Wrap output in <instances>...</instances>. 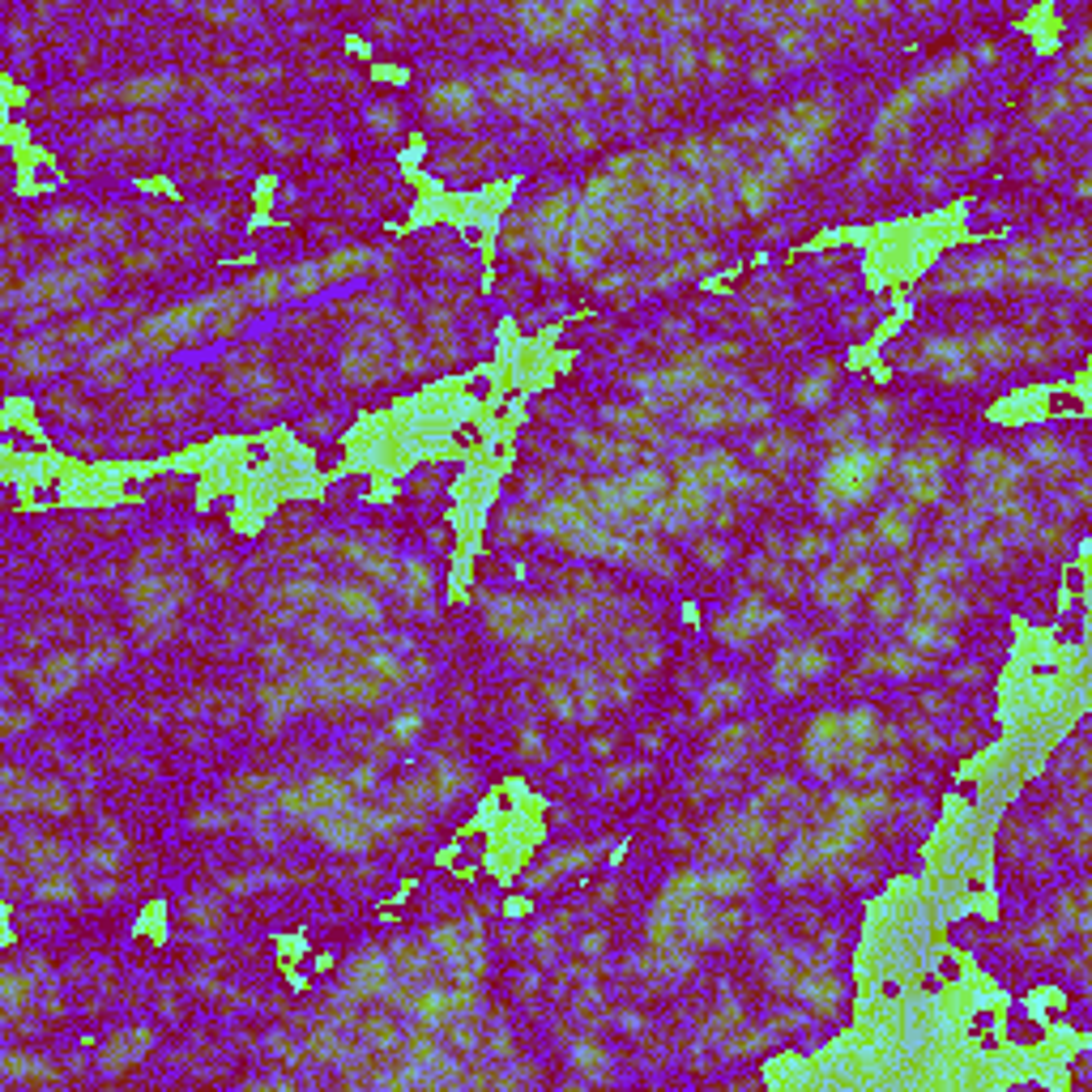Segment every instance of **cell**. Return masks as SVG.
<instances>
[{"label": "cell", "mask_w": 1092, "mask_h": 1092, "mask_svg": "<svg viewBox=\"0 0 1092 1092\" xmlns=\"http://www.w3.org/2000/svg\"><path fill=\"white\" fill-rule=\"evenodd\" d=\"M824 666H828L824 644H790V649H781V657L772 662V683H777L781 691H798V687L811 683V678L824 675Z\"/></svg>", "instance_id": "6da1fadb"}, {"label": "cell", "mask_w": 1092, "mask_h": 1092, "mask_svg": "<svg viewBox=\"0 0 1092 1092\" xmlns=\"http://www.w3.org/2000/svg\"><path fill=\"white\" fill-rule=\"evenodd\" d=\"M875 487V461L866 453H845V457H837V461L828 465V474H824V491L828 496H837V500H862L866 491Z\"/></svg>", "instance_id": "7a4b0ae2"}, {"label": "cell", "mask_w": 1092, "mask_h": 1092, "mask_svg": "<svg viewBox=\"0 0 1092 1092\" xmlns=\"http://www.w3.org/2000/svg\"><path fill=\"white\" fill-rule=\"evenodd\" d=\"M866 590H871V568H866V563H837V568L824 572V581H819V597L837 610L853 606Z\"/></svg>", "instance_id": "3957f363"}, {"label": "cell", "mask_w": 1092, "mask_h": 1092, "mask_svg": "<svg viewBox=\"0 0 1092 1092\" xmlns=\"http://www.w3.org/2000/svg\"><path fill=\"white\" fill-rule=\"evenodd\" d=\"M900 487L909 491L913 503H931V500H939V491H943V469H939L935 457L918 453L900 465Z\"/></svg>", "instance_id": "277c9868"}, {"label": "cell", "mask_w": 1092, "mask_h": 1092, "mask_svg": "<svg viewBox=\"0 0 1092 1092\" xmlns=\"http://www.w3.org/2000/svg\"><path fill=\"white\" fill-rule=\"evenodd\" d=\"M875 538L879 543H884L888 550H905L909 546V538H913V525H909V516L905 512H879V521H875Z\"/></svg>", "instance_id": "5b68a950"}, {"label": "cell", "mask_w": 1092, "mask_h": 1092, "mask_svg": "<svg viewBox=\"0 0 1092 1092\" xmlns=\"http://www.w3.org/2000/svg\"><path fill=\"white\" fill-rule=\"evenodd\" d=\"M738 700H743V683H738V678H721V683L709 687V696H704V713H713V709L725 713Z\"/></svg>", "instance_id": "8992f818"}, {"label": "cell", "mask_w": 1092, "mask_h": 1092, "mask_svg": "<svg viewBox=\"0 0 1092 1092\" xmlns=\"http://www.w3.org/2000/svg\"><path fill=\"white\" fill-rule=\"evenodd\" d=\"M871 610H875V619H879V624H888V619H896V615H900V590H896V585H888V590H879V593L871 597Z\"/></svg>", "instance_id": "52a82bcc"}, {"label": "cell", "mask_w": 1092, "mask_h": 1092, "mask_svg": "<svg viewBox=\"0 0 1092 1092\" xmlns=\"http://www.w3.org/2000/svg\"><path fill=\"white\" fill-rule=\"evenodd\" d=\"M815 555H824V538H819V534H803V538H798V546H794V559H815Z\"/></svg>", "instance_id": "ba28073f"}, {"label": "cell", "mask_w": 1092, "mask_h": 1092, "mask_svg": "<svg viewBox=\"0 0 1092 1092\" xmlns=\"http://www.w3.org/2000/svg\"><path fill=\"white\" fill-rule=\"evenodd\" d=\"M422 730V713H402V718L393 721V734L397 738H415Z\"/></svg>", "instance_id": "9c48e42d"}]
</instances>
